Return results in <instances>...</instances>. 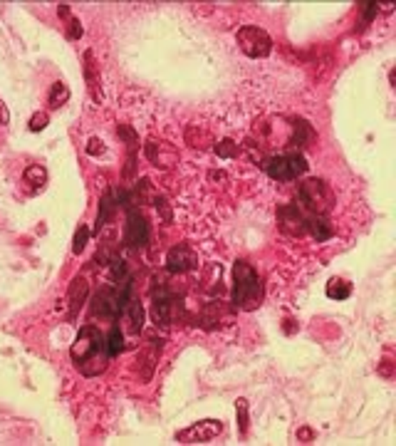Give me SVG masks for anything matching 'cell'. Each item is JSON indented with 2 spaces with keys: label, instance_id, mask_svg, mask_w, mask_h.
Returning a JSON list of instances; mask_svg holds the SVG:
<instances>
[{
  "label": "cell",
  "instance_id": "obj_1",
  "mask_svg": "<svg viewBox=\"0 0 396 446\" xmlns=\"http://www.w3.org/2000/svg\"><path fill=\"white\" fill-rule=\"evenodd\" d=\"M69 357H72L74 367L85 377H97L107 369L109 360V347H107V335L94 325H82L74 337L72 347H69Z\"/></svg>",
  "mask_w": 396,
  "mask_h": 446
},
{
  "label": "cell",
  "instance_id": "obj_2",
  "mask_svg": "<svg viewBox=\"0 0 396 446\" xmlns=\"http://www.w3.org/2000/svg\"><path fill=\"white\" fill-rule=\"evenodd\" d=\"M265 288H263L261 273L245 260L233 263V308L243 312H253L263 305Z\"/></svg>",
  "mask_w": 396,
  "mask_h": 446
},
{
  "label": "cell",
  "instance_id": "obj_3",
  "mask_svg": "<svg viewBox=\"0 0 396 446\" xmlns=\"http://www.w3.org/2000/svg\"><path fill=\"white\" fill-rule=\"evenodd\" d=\"M310 169L307 159L302 152H288L277 154V157H267L263 161V171L275 181H295Z\"/></svg>",
  "mask_w": 396,
  "mask_h": 446
},
{
  "label": "cell",
  "instance_id": "obj_4",
  "mask_svg": "<svg viewBox=\"0 0 396 446\" xmlns=\"http://www.w3.org/2000/svg\"><path fill=\"white\" fill-rule=\"evenodd\" d=\"M297 198H300V204L305 206L310 214H329L334 206V193L329 189L327 181L322 179H307L300 184L297 189Z\"/></svg>",
  "mask_w": 396,
  "mask_h": 446
},
{
  "label": "cell",
  "instance_id": "obj_5",
  "mask_svg": "<svg viewBox=\"0 0 396 446\" xmlns=\"http://www.w3.org/2000/svg\"><path fill=\"white\" fill-rule=\"evenodd\" d=\"M236 38L240 50L248 57H253V60H263V57H267L272 52V38L258 25H243L238 30Z\"/></svg>",
  "mask_w": 396,
  "mask_h": 446
},
{
  "label": "cell",
  "instance_id": "obj_6",
  "mask_svg": "<svg viewBox=\"0 0 396 446\" xmlns=\"http://www.w3.org/2000/svg\"><path fill=\"white\" fill-rule=\"evenodd\" d=\"M223 434V424L218 419H204V422H196L191 424L188 429L179 431L176 434V441L179 444H208L213 441L215 436Z\"/></svg>",
  "mask_w": 396,
  "mask_h": 446
},
{
  "label": "cell",
  "instance_id": "obj_7",
  "mask_svg": "<svg viewBox=\"0 0 396 446\" xmlns=\"http://www.w3.org/2000/svg\"><path fill=\"white\" fill-rule=\"evenodd\" d=\"M149 243V223L147 216L134 206H126V226H124V246L129 248H144Z\"/></svg>",
  "mask_w": 396,
  "mask_h": 446
},
{
  "label": "cell",
  "instance_id": "obj_8",
  "mask_svg": "<svg viewBox=\"0 0 396 446\" xmlns=\"http://www.w3.org/2000/svg\"><path fill=\"white\" fill-rule=\"evenodd\" d=\"M151 300H154V320H156V325H171L176 312V295L171 293L166 285L154 282Z\"/></svg>",
  "mask_w": 396,
  "mask_h": 446
},
{
  "label": "cell",
  "instance_id": "obj_9",
  "mask_svg": "<svg viewBox=\"0 0 396 446\" xmlns=\"http://www.w3.org/2000/svg\"><path fill=\"white\" fill-rule=\"evenodd\" d=\"M198 266V255L188 243H179L166 253V271L169 273H188Z\"/></svg>",
  "mask_w": 396,
  "mask_h": 446
},
{
  "label": "cell",
  "instance_id": "obj_10",
  "mask_svg": "<svg viewBox=\"0 0 396 446\" xmlns=\"http://www.w3.org/2000/svg\"><path fill=\"white\" fill-rule=\"evenodd\" d=\"M277 218H280V228H283L288 236H305L307 233V228H305L307 214L297 204L283 206V209L277 211Z\"/></svg>",
  "mask_w": 396,
  "mask_h": 446
},
{
  "label": "cell",
  "instance_id": "obj_11",
  "mask_svg": "<svg viewBox=\"0 0 396 446\" xmlns=\"http://www.w3.org/2000/svg\"><path fill=\"white\" fill-rule=\"evenodd\" d=\"M87 295H90V282H87V278L85 276L72 278L67 298H65V303H67V320H74V317H77L79 308L87 303Z\"/></svg>",
  "mask_w": 396,
  "mask_h": 446
},
{
  "label": "cell",
  "instance_id": "obj_12",
  "mask_svg": "<svg viewBox=\"0 0 396 446\" xmlns=\"http://www.w3.org/2000/svg\"><path fill=\"white\" fill-rule=\"evenodd\" d=\"M147 157L154 166H161V169H169L179 161V154H176L174 147L169 144H161V141H147Z\"/></svg>",
  "mask_w": 396,
  "mask_h": 446
},
{
  "label": "cell",
  "instance_id": "obj_13",
  "mask_svg": "<svg viewBox=\"0 0 396 446\" xmlns=\"http://www.w3.org/2000/svg\"><path fill=\"white\" fill-rule=\"evenodd\" d=\"M85 79H87V90H90L92 99L99 104L104 99V95H102V87H99V70H97L94 65V52L92 50L85 52Z\"/></svg>",
  "mask_w": 396,
  "mask_h": 446
},
{
  "label": "cell",
  "instance_id": "obj_14",
  "mask_svg": "<svg viewBox=\"0 0 396 446\" xmlns=\"http://www.w3.org/2000/svg\"><path fill=\"white\" fill-rule=\"evenodd\" d=\"M307 233L315 238L317 243H324L334 236V228L329 226V221L320 214H307V223H305Z\"/></svg>",
  "mask_w": 396,
  "mask_h": 446
},
{
  "label": "cell",
  "instance_id": "obj_15",
  "mask_svg": "<svg viewBox=\"0 0 396 446\" xmlns=\"http://www.w3.org/2000/svg\"><path fill=\"white\" fill-rule=\"evenodd\" d=\"M23 184L30 193H40L47 186V169L42 164H30L23 171Z\"/></svg>",
  "mask_w": 396,
  "mask_h": 446
},
{
  "label": "cell",
  "instance_id": "obj_16",
  "mask_svg": "<svg viewBox=\"0 0 396 446\" xmlns=\"http://www.w3.org/2000/svg\"><path fill=\"white\" fill-rule=\"evenodd\" d=\"M119 317H124L126 322H129V333H134V335H139L142 333V325H144V308H142V303L131 295L129 298V303L124 305V310H122V315Z\"/></svg>",
  "mask_w": 396,
  "mask_h": 446
},
{
  "label": "cell",
  "instance_id": "obj_17",
  "mask_svg": "<svg viewBox=\"0 0 396 446\" xmlns=\"http://www.w3.org/2000/svg\"><path fill=\"white\" fill-rule=\"evenodd\" d=\"M312 139H315V129L310 127V122H307V119H295L292 136L288 139L290 147H295V152H297V149H302L307 141H312Z\"/></svg>",
  "mask_w": 396,
  "mask_h": 446
},
{
  "label": "cell",
  "instance_id": "obj_18",
  "mask_svg": "<svg viewBox=\"0 0 396 446\" xmlns=\"http://www.w3.org/2000/svg\"><path fill=\"white\" fill-rule=\"evenodd\" d=\"M57 15L65 20V35H67V40L82 38V33H85V30H82V23H79V17L72 15L67 3H60V6H57Z\"/></svg>",
  "mask_w": 396,
  "mask_h": 446
},
{
  "label": "cell",
  "instance_id": "obj_19",
  "mask_svg": "<svg viewBox=\"0 0 396 446\" xmlns=\"http://www.w3.org/2000/svg\"><path fill=\"white\" fill-rule=\"evenodd\" d=\"M119 209L117 204V193H114V189H109V191H104V196L99 198V214H97V231L102 226H107V221L112 218V214Z\"/></svg>",
  "mask_w": 396,
  "mask_h": 446
},
{
  "label": "cell",
  "instance_id": "obj_20",
  "mask_svg": "<svg viewBox=\"0 0 396 446\" xmlns=\"http://www.w3.org/2000/svg\"><path fill=\"white\" fill-rule=\"evenodd\" d=\"M329 300H347L352 295V282L345 280V278H332L327 282V288H324Z\"/></svg>",
  "mask_w": 396,
  "mask_h": 446
},
{
  "label": "cell",
  "instance_id": "obj_21",
  "mask_svg": "<svg viewBox=\"0 0 396 446\" xmlns=\"http://www.w3.org/2000/svg\"><path fill=\"white\" fill-rule=\"evenodd\" d=\"M69 99V87L65 82H52L50 95H47V107L50 109H60L63 104H67Z\"/></svg>",
  "mask_w": 396,
  "mask_h": 446
},
{
  "label": "cell",
  "instance_id": "obj_22",
  "mask_svg": "<svg viewBox=\"0 0 396 446\" xmlns=\"http://www.w3.org/2000/svg\"><path fill=\"white\" fill-rule=\"evenodd\" d=\"M107 347H109V355H119V352H124V335L119 330V325H114L107 335Z\"/></svg>",
  "mask_w": 396,
  "mask_h": 446
},
{
  "label": "cell",
  "instance_id": "obj_23",
  "mask_svg": "<svg viewBox=\"0 0 396 446\" xmlns=\"http://www.w3.org/2000/svg\"><path fill=\"white\" fill-rule=\"evenodd\" d=\"M236 417H238V429H240V434H248V399L236 401Z\"/></svg>",
  "mask_w": 396,
  "mask_h": 446
},
{
  "label": "cell",
  "instance_id": "obj_24",
  "mask_svg": "<svg viewBox=\"0 0 396 446\" xmlns=\"http://www.w3.org/2000/svg\"><path fill=\"white\" fill-rule=\"evenodd\" d=\"M87 241H90V228L87 226H79L77 233H74V241H72V253L79 255L82 250H85Z\"/></svg>",
  "mask_w": 396,
  "mask_h": 446
},
{
  "label": "cell",
  "instance_id": "obj_25",
  "mask_svg": "<svg viewBox=\"0 0 396 446\" xmlns=\"http://www.w3.org/2000/svg\"><path fill=\"white\" fill-rule=\"evenodd\" d=\"M47 125H50V114H47V112H35L33 117H30V122H28V129L30 132H42Z\"/></svg>",
  "mask_w": 396,
  "mask_h": 446
},
{
  "label": "cell",
  "instance_id": "obj_26",
  "mask_svg": "<svg viewBox=\"0 0 396 446\" xmlns=\"http://www.w3.org/2000/svg\"><path fill=\"white\" fill-rule=\"evenodd\" d=\"M215 154H218L221 159L236 157V154H238V144H236V141H231V139H223L221 144H215Z\"/></svg>",
  "mask_w": 396,
  "mask_h": 446
},
{
  "label": "cell",
  "instance_id": "obj_27",
  "mask_svg": "<svg viewBox=\"0 0 396 446\" xmlns=\"http://www.w3.org/2000/svg\"><path fill=\"white\" fill-rule=\"evenodd\" d=\"M362 8H364V23H372L374 17L379 15V3H362Z\"/></svg>",
  "mask_w": 396,
  "mask_h": 446
},
{
  "label": "cell",
  "instance_id": "obj_28",
  "mask_svg": "<svg viewBox=\"0 0 396 446\" xmlns=\"http://www.w3.org/2000/svg\"><path fill=\"white\" fill-rule=\"evenodd\" d=\"M104 152V141L102 139H90V144H87V154H92V157H97V154Z\"/></svg>",
  "mask_w": 396,
  "mask_h": 446
},
{
  "label": "cell",
  "instance_id": "obj_29",
  "mask_svg": "<svg viewBox=\"0 0 396 446\" xmlns=\"http://www.w3.org/2000/svg\"><path fill=\"white\" fill-rule=\"evenodd\" d=\"M8 122H10V112H8L6 102H3V99H0V127H6Z\"/></svg>",
  "mask_w": 396,
  "mask_h": 446
},
{
  "label": "cell",
  "instance_id": "obj_30",
  "mask_svg": "<svg viewBox=\"0 0 396 446\" xmlns=\"http://www.w3.org/2000/svg\"><path fill=\"white\" fill-rule=\"evenodd\" d=\"M300 439H312V431L310 429H302L300 431Z\"/></svg>",
  "mask_w": 396,
  "mask_h": 446
}]
</instances>
